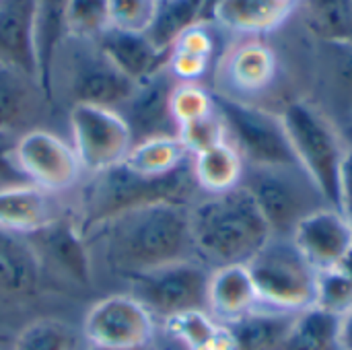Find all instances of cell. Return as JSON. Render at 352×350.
<instances>
[{"label":"cell","mask_w":352,"mask_h":350,"mask_svg":"<svg viewBox=\"0 0 352 350\" xmlns=\"http://www.w3.org/2000/svg\"><path fill=\"white\" fill-rule=\"evenodd\" d=\"M93 262L118 278L130 281L151 270L194 260L190 206L148 204L120 212L85 229Z\"/></svg>","instance_id":"cell-1"},{"label":"cell","mask_w":352,"mask_h":350,"mask_svg":"<svg viewBox=\"0 0 352 350\" xmlns=\"http://www.w3.org/2000/svg\"><path fill=\"white\" fill-rule=\"evenodd\" d=\"M202 196L190 157L171 173L157 177L140 175L120 163L107 171L87 175L68 198L72 212L85 231L91 225L126 210L161 202L192 206Z\"/></svg>","instance_id":"cell-2"},{"label":"cell","mask_w":352,"mask_h":350,"mask_svg":"<svg viewBox=\"0 0 352 350\" xmlns=\"http://www.w3.org/2000/svg\"><path fill=\"white\" fill-rule=\"evenodd\" d=\"M190 227L196 256L210 270L248 264L272 237L243 186L198 198L190 206Z\"/></svg>","instance_id":"cell-3"},{"label":"cell","mask_w":352,"mask_h":350,"mask_svg":"<svg viewBox=\"0 0 352 350\" xmlns=\"http://www.w3.org/2000/svg\"><path fill=\"white\" fill-rule=\"evenodd\" d=\"M136 85L105 56L95 39L66 35L50 66L47 97L56 113H66L74 105L120 111Z\"/></svg>","instance_id":"cell-4"},{"label":"cell","mask_w":352,"mask_h":350,"mask_svg":"<svg viewBox=\"0 0 352 350\" xmlns=\"http://www.w3.org/2000/svg\"><path fill=\"white\" fill-rule=\"evenodd\" d=\"M278 113L299 165L330 206L338 208L342 165L351 149L342 130L322 107L307 99L287 101Z\"/></svg>","instance_id":"cell-5"},{"label":"cell","mask_w":352,"mask_h":350,"mask_svg":"<svg viewBox=\"0 0 352 350\" xmlns=\"http://www.w3.org/2000/svg\"><path fill=\"white\" fill-rule=\"evenodd\" d=\"M241 186L254 198L270 233L278 237H293L301 221L320 208L330 206L326 196L301 165H245Z\"/></svg>","instance_id":"cell-6"},{"label":"cell","mask_w":352,"mask_h":350,"mask_svg":"<svg viewBox=\"0 0 352 350\" xmlns=\"http://www.w3.org/2000/svg\"><path fill=\"white\" fill-rule=\"evenodd\" d=\"M264 307L299 314L316 303L318 270L293 237L272 235L245 264Z\"/></svg>","instance_id":"cell-7"},{"label":"cell","mask_w":352,"mask_h":350,"mask_svg":"<svg viewBox=\"0 0 352 350\" xmlns=\"http://www.w3.org/2000/svg\"><path fill=\"white\" fill-rule=\"evenodd\" d=\"M212 97L214 107L227 128V140L237 149L245 165H299L278 111L217 93H212Z\"/></svg>","instance_id":"cell-8"},{"label":"cell","mask_w":352,"mask_h":350,"mask_svg":"<svg viewBox=\"0 0 352 350\" xmlns=\"http://www.w3.org/2000/svg\"><path fill=\"white\" fill-rule=\"evenodd\" d=\"M210 274L198 258L184 260L130 278L128 293L163 322L186 311H206Z\"/></svg>","instance_id":"cell-9"},{"label":"cell","mask_w":352,"mask_h":350,"mask_svg":"<svg viewBox=\"0 0 352 350\" xmlns=\"http://www.w3.org/2000/svg\"><path fill=\"white\" fill-rule=\"evenodd\" d=\"M66 122L85 175H95L124 163L134 144L128 124L116 109L74 105L66 111Z\"/></svg>","instance_id":"cell-10"},{"label":"cell","mask_w":352,"mask_h":350,"mask_svg":"<svg viewBox=\"0 0 352 350\" xmlns=\"http://www.w3.org/2000/svg\"><path fill=\"white\" fill-rule=\"evenodd\" d=\"M27 239L37 256L45 281L52 278L76 289L93 287L95 262L72 206L56 221L27 235Z\"/></svg>","instance_id":"cell-11"},{"label":"cell","mask_w":352,"mask_h":350,"mask_svg":"<svg viewBox=\"0 0 352 350\" xmlns=\"http://www.w3.org/2000/svg\"><path fill=\"white\" fill-rule=\"evenodd\" d=\"M14 161L29 184L58 196H70L87 177L72 142L50 128L19 136Z\"/></svg>","instance_id":"cell-12"},{"label":"cell","mask_w":352,"mask_h":350,"mask_svg":"<svg viewBox=\"0 0 352 350\" xmlns=\"http://www.w3.org/2000/svg\"><path fill=\"white\" fill-rule=\"evenodd\" d=\"M80 334L85 344L101 349H153L157 320L130 293H113L89 307Z\"/></svg>","instance_id":"cell-13"},{"label":"cell","mask_w":352,"mask_h":350,"mask_svg":"<svg viewBox=\"0 0 352 350\" xmlns=\"http://www.w3.org/2000/svg\"><path fill=\"white\" fill-rule=\"evenodd\" d=\"M278 72L274 50L260 37H241L231 43L212 70V87L217 95L239 101H252L272 87Z\"/></svg>","instance_id":"cell-14"},{"label":"cell","mask_w":352,"mask_h":350,"mask_svg":"<svg viewBox=\"0 0 352 350\" xmlns=\"http://www.w3.org/2000/svg\"><path fill=\"white\" fill-rule=\"evenodd\" d=\"M54 116L39 76L0 62V134L19 138L35 128H47Z\"/></svg>","instance_id":"cell-15"},{"label":"cell","mask_w":352,"mask_h":350,"mask_svg":"<svg viewBox=\"0 0 352 350\" xmlns=\"http://www.w3.org/2000/svg\"><path fill=\"white\" fill-rule=\"evenodd\" d=\"M175 85L177 80L167 66L136 85L132 97L120 109L134 144L159 136H177V124L169 105Z\"/></svg>","instance_id":"cell-16"},{"label":"cell","mask_w":352,"mask_h":350,"mask_svg":"<svg viewBox=\"0 0 352 350\" xmlns=\"http://www.w3.org/2000/svg\"><path fill=\"white\" fill-rule=\"evenodd\" d=\"M301 0H206L202 21H212L239 37H260L285 25Z\"/></svg>","instance_id":"cell-17"},{"label":"cell","mask_w":352,"mask_h":350,"mask_svg":"<svg viewBox=\"0 0 352 350\" xmlns=\"http://www.w3.org/2000/svg\"><path fill=\"white\" fill-rule=\"evenodd\" d=\"M293 239L307 262L322 272L340 266L352 248V229L338 208L326 206L301 221Z\"/></svg>","instance_id":"cell-18"},{"label":"cell","mask_w":352,"mask_h":350,"mask_svg":"<svg viewBox=\"0 0 352 350\" xmlns=\"http://www.w3.org/2000/svg\"><path fill=\"white\" fill-rule=\"evenodd\" d=\"M70 210V198L50 194L33 184L0 190V227L31 235Z\"/></svg>","instance_id":"cell-19"},{"label":"cell","mask_w":352,"mask_h":350,"mask_svg":"<svg viewBox=\"0 0 352 350\" xmlns=\"http://www.w3.org/2000/svg\"><path fill=\"white\" fill-rule=\"evenodd\" d=\"M43 285L45 278L27 235L0 227V297L29 301L41 293Z\"/></svg>","instance_id":"cell-20"},{"label":"cell","mask_w":352,"mask_h":350,"mask_svg":"<svg viewBox=\"0 0 352 350\" xmlns=\"http://www.w3.org/2000/svg\"><path fill=\"white\" fill-rule=\"evenodd\" d=\"M262 307L258 289L245 264L214 268L208 283L206 311L221 324H233Z\"/></svg>","instance_id":"cell-21"},{"label":"cell","mask_w":352,"mask_h":350,"mask_svg":"<svg viewBox=\"0 0 352 350\" xmlns=\"http://www.w3.org/2000/svg\"><path fill=\"white\" fill-rule=\"evenodd\" d=\"M0 62L35 76V0H0Z\"/></svg>","instance_id":"cell-22"},{"label":"cell","mask_w":352,"mask_h":350,"mask_svg":"<svg viewBox=\"0 0 352 350\" xmlns=\"http://www.w3.org/2000/svg\"><path fill=\"white\" fill-rule=\"evenodd\" d=\"M95 41L105 52V56L134 83H140L163 70L169 60V52L157 50L144 33L109 27Z\"/></svg>","instance_id":"cell-23"},{"label":"cell","mask_w":352,"mask_h":350,"mask_svg":"<svg viewBox=\"0 0 352 350\" xmlns=\"http://www.w3.org/2000/svg\"><path fill=\"white\" fill-rule=\"evenodd\" d=\"M297 314L258 307L245 318L229 324L233 350H283Z\"/></svg>","instance_id":"cell-24"},{"label":"cell","mask_w":352,"mask_h":350,"mask_svg":"<svg viewBox=\"0 0 352 350\" xmlns=\"http://www.w3.org/2000/svg\"><path fill=\"white\" fill-rule=\"evenodd\" d=\"M192 169L202 194H221L241 186L245 163L227 140L198 155H192Z\"/></svg>","instance_id":"cell-25"},{"label":"cell","mask_w":352,"mask_h":350,"mask_svg":"<svg viewBox=\"0 0 352 350\" xmlns=\"http://www.w3.org/2000/svg\"><path fill=\"white\" fill-rule=\"evenodd\" d=\"M163 330L186 350H233L227 324L217 322L208 311H186L161 322Z\"/></svg>","instance_id":"cell-26"},{"label":"cell","mask_w":352,"mask_h":350,"mask_svg":"<svg viewBox=\"0 0 352 350\" xmlns=\"http://www.w3.org/2000/svg\"><path fill=\"white\" fill-rule=\"evenodd\" d=\"M307 31L332 47L352 45V0H301Z\"/></svg>","instance_id":"cell-27"},{"label":"cell","mask_w":352,"mask_h":350,"mask_svg":"<svg viewBox=\"0 0 352 350\" xmlns=\"http://www.w3.org/2000/svg\"><path fill=\"white\" fill-rule=\"evenodd\" d=\"M70 0H35V58L39 80L47 93V76L54 54L66 33V12Z\"/></svg>","instance_id":"cell-28"},{"label":"cell","mask_w":352,"mask_h":350,"mask_svg":"<svg viewBox=\"0 0 352 350\" xmlns=\"http://www.w3.org/2000/svg\"><path fill=\"white\" fill-rule=\"evenodd\" d=\"M204 10L206 0H157L153 21L144 35L157 50L169 52L188 27L204 19Z\"/></svg>","instance_id":"cell-29"},{"label":"cell","mask_w":352,"mask_h":350,"mask_svg":"<svg viewBox=\"0 0 352 350\" xmlns=\"http://www.w3.org/2000/svg\"><path fill=\"white\" fill-rule=\"evenodd\" d=\"M192 155L186 151L177 136H159L132 144L124 165L140 175L157 177L171 173Z\"/></svg>","instance_id":"cell-30"},{"label":"cell","mask_w":352,"mask_h":350,"mask_svg":"<svg viewBox=\"0 0 352 350\" xmlns=\"http://www.w3.org/2000/svg\"><path fill=\"white\" fill-rule=\"evenodd\" d=\"M283 350H342L340 318L318 307L299 311Z\"/></svg>","instance_id":"cell-31"},{"label":"cell","mask_w":352,"mask_h":350,"mask_svg":"<svg viewBox=\"0 0 352 350\" xmlns=\"http://www.w3.org/2000/svg\"><path fill=\"white\" fill-rule=\"evenodd\" d=\"M82 334L60 318H35L10 340V350H82Z\"/></svg>","instance_id":"cell-32"},{"label":"cell","mask_w":352,"mask_h":350,"mask_svg":"<svg viewBox=\"0 0 352 350\" xmlns=\"http://www.w3.org/2000/svg\"><path fill=\"white\" fill-rule=\"evenodd\" d=\"M109 27V0H70L66 12L68 35L80 39H97Z\"/></svg>","instance_id":"cell-33"},{"label":"cell","mask_w":352,"mask_h":350,"mask_svg":"<svg viewBox=\"0 0 352 350\" xmlns=\"http://www.w3.org/2000/svg\"><path fill=\"white\" fill-rule=\"evenodd\" d=\"M314 307L344 318L352 311V276L340 268L322 270L318 272V289H316V303Z\"/></svg>","instance_id":"cell-34"},{"label":"cell","mask_w":352,"mask_h":350,"mask_svg":"<svg viewBox=\"0 0 352 350\" xmlns=\"http://www.w3.org/2000/svg\"><path fill=\"white\" fill-rule=\"evenodd\" d=\"M169 105L177 128L194 120L206 118L217 109L212 91L202 83H177L171 93Z\"/></svg>","instance_id":"cell-35"},{"label":"cell","mask_w":352,"mask_h":350,"mask_svg":"<svg viewBox=\"0 0 352 350\" xmlns=\"http://www.w3.org/2000/svg\"><path fill=\"white\" fill-rule=\"evenodd\" d=\"M177 138L190 155H198L206 149H212L221 142H227V128L214 109L210 116L194 120L177 128Z\"/></svg>","instance_id":"cell-36"},{"label":"cell","mask_w":352,"mask_h":350,"mask_svg":"<svg viewBox=\"0 0 352 350\" xmlns=\"http://www.w3.org/2000/svg\"><path fill=\"white\" fill-rule=\"evenodd\" d=\"M157 0H109L111 27L132 33H144L153 21Z\"/></svg>","instance_id":"cell-37"},{"label":"cell","mask_w":352,"mask_h":350,"mask_svg":"<svg viewBox=\"0 0 352 350\" xmlns=\"http://www.w3.org/2000/svg\"><path fill=\"white\" fill-rule=\"evenodd\" d=\"M173 52H186L194 56L214 58L217 52V39L212 33V21H198L192 27H188L171 45Z\"/></svg>","instance_id":"cell-38"},{"label":"cell","mask_w":352,"mask_h":350,"mask_svg":"<svg viewBox=\"0 0 352 350\" xmlns=\"http://www.w3.org/2000/svg\"><path fill=\"white\" fill-rule=\"evenodd\" d=\"M210 66H212L210 58L169 50L167 70L175 76L177 83H202V78L208 74Z\"/></svg>","instance_id":"cell-39"},{"label":"cell","mask_w":352,"mask_h":350,"mask_svg":"<svg viewBox=\"0 0 352 350\" xmlns=\"http://www.w3.org/2000/svg\"><path fill=\"white\" fill-rule=\"evenodd\" d=\"M14 144L16 138L0 134V190L19 184H29L14 161Z\"/></svg>","instance_id":"cell-40"},{"label":"cell","mask_w":352,"mask_h":350,"mask_svg":"<svg viewBox=\"0 0 352 350\" xmlns=\"http://www.w3.org/2000/svg\"><path fill=\"white\" fill-rule=\"evenodd\" d=\"M338 210L346 219V223L352 229V146L349 149L342 165V175H340V198H338Z\"/></svg>","instance_id":"cell-41"},{"label":"cell","mask_w":352,"mask_h":350,"mask_svg":"<svg viewBox=\"0 0 352 350\" xmlns=\"http://www.w3.org/2000/svg\"><path fill=\"white\" fill-rule=\"evenodd\" d=\"M340 349L352 350V311L340 320Z\"/></svg>","instance_id":"cell-42"},{"label":"cell","mask_w":352,"mask_h":350,"mask_svg":"<svg viewBox=\"0 0 352 350\" xmlns=\"http://www.w3.org/2000/svg\"><path fill=\"white\" fill-rule=\"evenodd\" d=\"M338 268H340V270H344L349 276H352V248L349 250V254L344 256V260L340 262V266H338Z\"/></svg>","instance_id":"cell-43"},{"label":"cell","mask_w":352,"mask_h":350,"mask_svg":"<svg viewBox=\"0 0 352 350\" xmlns=\"http://www.w3.org/2000/svg\"><path fill=\"white\" fill-rule=\"evenodd\" d=\"M340 130H342V134H344L346 142H349V144H351V146H352V120H351V122H349V124H344V126H342Z\"/></svg>","instance_id":"cell-44"},{"label":"cell","mask_w":352,"mask_h":350,"mask_svg":"<svg viewBox=\"0 0 352 350\" xmlns=\"http://www.w3.org/2000/svg\"><path fill=\"white\" fill-rule=\"evenodd\" d=\"M82 350H153V349H101V347H93V344H85Z\"/></svg>","instance_id":"cell-45"},{"label":"cell","mask_w":352,"mask_h":350,"mask_svg":"<svg viewBox=\"0 0 352 350\" xmlns=\"http://www.w3.org/2000/svg\"><path fill=\"white\" fill-rule=\"evenodd\" d=\"M4 342H10V338H8L6 334H2V332H0V344H4Z\"/></svg>","instance_id":"cell-46"}]
</instances>
